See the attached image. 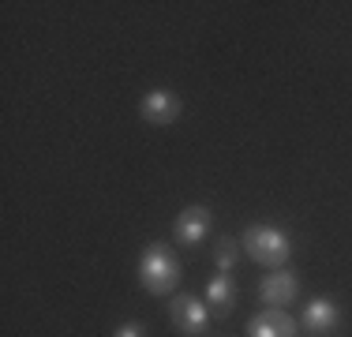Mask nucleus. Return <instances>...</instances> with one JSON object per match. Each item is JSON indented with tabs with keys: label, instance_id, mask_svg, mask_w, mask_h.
I'll list each match as a JSON object with an SVG mask.
<instances>
[{
	"label": "nucleus",
	"instance_id": "11",
	"mask_svg": "<svg viewBox=\"0 0 352 337\" xmlns=\"http://www.w3.org/2000/svg\"><path fill=\"white\" fill-rule=\"evenodd\" d=\"M113 337H146V326H142V323H135V318H131V323L116 326V334H113Z\"/></svg>",
	"mask_w": 352,
	"mask_h": 337
},
{
	"label": "nucleus",
	"instance_id": "10",
	"mask_svg": "<svg viewBox=\"0 0 352 337\" xmlns=\"http://www.w3.org/2000/svg\"><path fill=\"white\" fill-rule=\"evenodd\" d=\"M240 259V240H232V236H217V248H214V263L221 274H229L232 266H236Z\"/></svg>",
	"mask_w": 352,
	"mask_h": 337
},
{
	"label": "nucleus",
	"instance_id": "5",
	"mask_svg": "<svg viewBox=\"0 0 352 337\" xmlns=\"http://www.w3.org/2000/svg\"><path fill=\"white\" fill-rule=\"evenodd\" d=\"M258 296H263L266 307H289V303L300 296L296 274H292V270H274V274H266L263 285H258Z\"/></svg>",
	"mask_w": 352,
	"mask_h": 337
},
{
	"label": "nucleus",
	"instance_id": "8",
	"mask_svg": "<svg viewBox=\"0 0 352 337\" xmlns=\"http://www.w3.org/2000/svg\"><path fill=\"white\" fill-rule=\"evenodd\" d=\"M206 307H210V315H217V318L232 315V307H236V285H232L229 274L210 277V285H206Z\"/></svg>",
	"mask_w": 352,
	"mask_h": 337
},
{
	"label": "nucleus",
	"instance_id": "2",
	"mask_svg": "<svg viewBox=\"0 0 352 337\" xmlns=\"http://www.w3.org/2000/svg\"><path fill=\"white\" fill-rule=\"evenodd\" d=\"M240 248L258 266H285L292 255V240L281 229H274V225H248L244 236H240Z\"/></svg>",
	"mask_w": 352,
	"mask_h": 337
},
{
	"label": "nucleus",
	"instance_id": "7",
	"mask_svg": "<svg viewBox=\"0 0 352 337\" xmlns=\"http://www.w3.org/2000/svg\"><path fill=\"white\" fill-rule=\"evenodd\" d=\"M248 337H296V323L292 315H285L281 307H266L258 315H251Z\"/></svg>",
	"mask_w": 352,
	"mask_h": 337
},
{
	"label": "nucleus",
	"instance_id": "9",
	"mask_svg": "<svg viewBox=\"0 0 352 337\" xmlns=\"http://www.w3.org/2000/svg\"><path fill=\"white\" fill-rule=\"evenodd\" d=\"M338 323H341V311H338V303L333 300H326V296H318V300H311L304 307V326L311 334H330V330H338Z\"/></svg>",
	"mask_w": 352,
	"mask_h": 337
},
{
	"label": "nucleus",
	"instance_id": "6",
	"mask_svg": "<svg viewBox=\"0 0 352 337\" xmlns=\"http://www.w3.org/2000/svg\"><path fill=\"white\" fill-rule=\"evenodd\" d=\"M210 221H214V214H210V206H184L180 210V217H176V240L184 243V248H195V243H203V236L210 232Z\"/></svg>",
	"mask_w": 352,
	"mask_h": 337
},
{
	"label": "nucleus",
	"instance_id": "1",
	"mask_svg": "<svg viewBox=\"0 0 352 337\" xmlns=\"http://www.w3.org/2000/svg\"><path fill=\"white\" fill-rule=\"evenodd\" d=\"M139 281L146 292H154V296H169V292L180 285V263H176V255L165 243H146L139 255Z\"/></svg>",
	"mask_w": 352,
	"mask_h": 337
},
{
	"label": "nucleus",
	"instance_id": "4",
	"mask_svg": "<svg viewBox=\"0 0 352 337\" xmlns=\"http://www.w3.org/2000/svg\"><path fill=\"white\" fill-rule=\"evenodd\" d=\"M180 113H184V101L176 90H165V87H157V90H146L139 101V116L150 124V128H169V124L180 120Z\"/></svg>",
	"mask_w": 352,
	"mask_h": 337
},
{
	"label": "nucleus",
	"instance_id": "3",
	"mask_svg": "<svg viewBox=\"0 0 352 337\" xmlns=\"http://www.w3.org/2000/svg\"><path fill=\"white\" fill-rule=\"evenodd\" d=\"M169 323H173L176 334L199 337V334H206V326H210V307H206L199 296L180 292V296H173V303H169Z\"/></svg>",
	"mask_w": 352,
	"mask_h": 337
}]
</instances>
